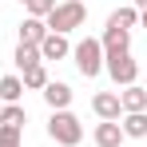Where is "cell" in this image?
I'll use <instances>...</instances> for the list:
<instances>
[{
	"mask_svg": "<svg viewBox=\"0 0 147 147\" xmlns=\"http://www.w3.org/2000/svg\"><path fill=\"white\" fill-rule=\"evenodd\" d=\"M88 20V8L80 4V0H64V4H56L48 16H44V24H48V32H60V36H68L72 28H80Z\"/></svg>",
	"mask_w": 147,
	"mask_h": 147,
	"instance_id": "1",
	"label": "cell"
},
{
	"mask_svg": "<svg viewBox=\"0 0 147 147\" xmlns=\"http://www.w3.org/2000/svg\"><path fill=\"white\" fill-rule=\"evenodd\" d=\"M48 135H52L60 147H76L80 139H84V123L76 119L72 111H52V119H48Z\"/></svg>",
	"mask_w": 147,
	"mask_h": 147,
	"instance_id": "2",
	"label": "cell"
},
{
	"mask_svg": "<svg viewBox=\"0 0 147 147\" xmlns=\"http://www.w3.org/2000/svg\"><path fill=\"white\" fill-rule=\"evenodd\" d=\"M72 56H76L80 76H88V80H92V76L103 72V44H99V40H92V36H88V40H80V44L72 48Z\"/></svg>",
	"mask_w": 147,
	"mask_h": 147,
	"instance_id": "3",
	"label": "cell"
},
{
	"mask_svg": "<svg viewBox=\"0 0 147 147\" xmlns=\"http://www.w3.org/2000/svg\"><path fill=\"white\" fill-rule=\"evenodd\" d=\"M103 68H107V76H111L119 88H131V84H135V76H139L135 60H131L127 52H103Z\"/></svg>",
	"mask_w": 147,
	"mask_h": 147,
	"instance_id": "4",
	"label": "cell"
},
{
	"mask_svg": "<svg viewBox=\"0 0 147 147\" xmlns=\"http://www.w3.org/2000/svg\"><path fill=\"white\" fill-rule=\"evenodd\" d=\"M44 99H48V107L52 111H68V103H72V88L68 84H44Z\"/></svg>",
	"mask_w": 147,
	"mask_h": 147,
	"instance_id": "5",
	"label": "cell"
},
{
	"mask_svg": "<svg viewBox=\"0 0 147 147\" xmlns=\"http://www.w3.org/2000/svg\"><path fill=\"white\" fill-rule=\"evenodd\" d=\"M92 107H96V115H99V119H119V115H123L119 96H115V92H99V96L92 99Z\"/></svg>",
	"mask_w": 147,
	"mask_h": 147,
	"instance_id": "6",
	"label": "cell"
},
{
	"mask_svg": "<svg viewBox=\"0 0 147 147\" xmlns=\"http://www.w3.org/2000/svg\"><path fill=\"white\" fill-rule=\"evenodd\" d=\"M68 52L72 48H68V40H64L60 32H48V36L40 40V60H64Z\"/></svg>",
	"mask_w": 147,
	"mask_h": 147,
	"instance_id": "7",
	"label": "cell"
},
{
	"mask_svg": "<svg viewBox=\"0 0 147 147\" xmlns=\"http://www.w3.org/2000/svg\"><path fill=\"white\" fill-rule=\"evenodd\" d=\"M123 143V127H119V119H103L96 127V147H119Z\"/></svg>",
	"mask_w": 147,
	"mask_h": 147,
	"instance_id": "8",
	"label": "cell"
},
{
	"mask_svg": "<svg viewBox=\"0 0 147 147\" xmlns=\"http://www.w3.org/2000/svg\"><path fill=\"white\" fill-rule=\"evenodd\" d=\"M103 52H127V44H131V32L127 28H115V24H107L103 28Z\"/></svg>",
	"mask_w": 147,
	"mask_h": 147,
	"instance_id": "9",
	"label": "cell"
},
{
	"mask_svg": "<svg viewBox=\"0 0 147 147\" xmlns=\"http://www.w3.org/2000/svg\"><path fill=\"white\" fill-rule=\"evenodd\" d=\"M119 107H123V115H131V111H147V92L143 88H123L119 92Z\"/></svg>",
	"mask_w": 147,
	"mask_h": 147,
	"instance_id": "10",
	"label": "cell"
},
{
	"mask_svg": "<svg viewBox=\"0 0 147 147\" xmlns=\"http://www.w3.org/2000/svg\"><path fill=\"white\" fill-rule=\"evenodd\" d=\"M48 36V24L44 20H36V16H28L24 24H20V44H32V48H40V40Z\"/></svg>",
	"mask_w": 147,
	"mask_h": 147,
	"instance_id": "11",
	"label": "cell"
},
{
	"mask_svg": "<svg viewBox=\"0 0 147 147\" xmlns=\"http://www.w3.org/2000/svg\"><path fill=\"white\" fill-rule=\"evenodd\" d=\"M123 135H131V139H143L147 135V111H131V115H123Z\"/></svg>",
	"mask_w": 147,
	"mask_h": 147,
	"instance_id": "12",
	"label": "cell"
},
{
	"mask_svg": "<svg viewBox=\"0 0 147 147\" xmlns=\"http://www.w3.org/2000/svg\"><path fill=\"white\" fill-rule=\"evenodd\" d=\"M20 96H24L20 76H4L0 80V103H20Z\"/></svg>",
	"mask_w": 147,
	"mask_h": 147,
	"instance_id": "13",
	"label": "cell"
},
{
	"mask_svg": "<svg viewBox=\"0 0 147 147\" xmlns=\"http://www.w3.org/2000/svg\"><path fill=\"white\" fill-rule=\"evenodd\" d=\"M24 123H28V115H24L20 103H4V107H0V127H16V131H20Z\"/></svg>",
	"mask_w": 147,
	"mask_h": 147,
	"instance_id": "14",
	"label": "cell"
},
{
	"mask_svg": "<svg viewBox=\"0 0 147 147\" xmlns=\"http://www.w3.org/2000/svg\"><path fill=\"white\" fill-rule=\"evenodd\" d=\"M36 64H44V60H40V48H32V44H20V48H16V68L24 72V68H36Z\"/></svg>",
	"mask_w": 147,
	"mask_h": 147,
	"instance_id": "15",
	"label": "cell"
},
{
	"mask_svg": "<svg viewBox=\"0 0 147 147\" xmlns=\"http://www.w3.org/2000/svg\"><path fill=\"white\" fill-rule=\"evenodd\" d=\"M107 24L127 28V32H131V28L139 24V12H135V8H119V12H111V16H107Z\"/></svg>",
	"mask_w": 147,
	"mask_h": 147,
	"instance_id": "16",
	"label": "cell"
},
{
	"mask_svg": "<svg viewBox=\"0 0 147 147\" xmlns=\"http://www.w3.org/2000/svg\"><path fill=\"white\" fill-rule=\"evenodd\" d=\"M20 84H24V88H44V84H48V72H44V64H36V68H24Z\"/></svg>",
	"mask_w": 147,
	"mask_h": 147,
	"instance_id": "17",
	"label": "cell"
},
{
	"mask_svg": "<svg viewBox=\"0 0 147 147\" xmlns=\"http://www.w3.org/2000/svg\"><path fill=\"white\" fill-rule=\"evenodd\" d=\"M52 8H56V0H28V16H36V20H44Z\"/></svg>",
	"mask_w": 147,
	"mask_h": 147,
	"instance_id": "18",
	"label": "cell"
},
{
	"mask_svg": "<svg viewBox=\"0 0 147 147\" xmlns=\"http://www.w3.org/2000/svg\"><path fill=\"white\" fill-rule=\"evenodd\" d=\"M0 147H20V131L16 127H0Z\"/></svg>",
	"mask_w": 147,
	"mask_h": 147,
	"instance_id": "19",
	"label": "cell"
},
{
	"mask_svg": "<svg viewBox=\"0 0 147 147\" xmlns=\"http://www.w3.org/2000/svg\"><path fill=\"white\" fill-rule=\"evenodd\" d=\"M143 8H147V0H135V12H143Z\"/></svg>",
	"mask_w": 147,
	"mask_h": 147,
	"instance_id": "20",
	"label": "cell"
},
{
	"mask_svg": "<svg viewBox=\"0 0 147 147\" xmlns=\"http://www.w3.org/2000/svg\"><path fill=\"white\" fill-rule=\"evenodd\" d=\"M139 24H143V28H147V8H143V12H139Z\"/></svg>",
	"mask_w": 147,
	"mask_h": 147,
	"instance_id": "21",
	"label": "cell"
},
{
	"mask_svg": "<svg viewBox=\"0 0 147 147\" xmlns=\"http://www.w3.org/2000/svg\"><path fill=\"white\" fill-rule=\"evenodd\" d=\"M20 4H28V0H20Z\"/></svg>",
	"mask_w": 147,
	"mask_h": 147,
	"instance_id": "22",
	"label": "cell"
},
{
	"mask_svg": "<svg viewBox=\"0 0 147 147\" xmlns=\"http://www.w3.org/2000/svg\"><path fill=\"white\" fill-rule=\"evenodd\" d=\"M143 92H147V88H143Z\"/></svg>",
	"mask_w": 147,
	"mask_h": 147,
	"instance_id": "23",
	"label": "cell"
}]
</instances>
